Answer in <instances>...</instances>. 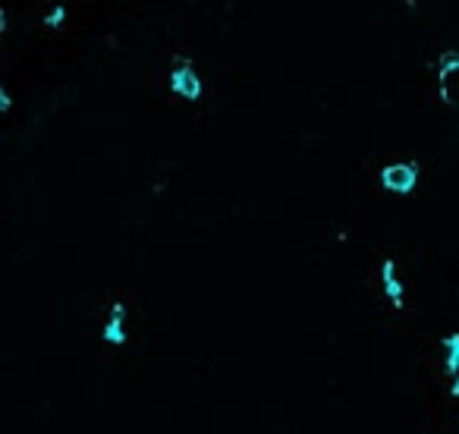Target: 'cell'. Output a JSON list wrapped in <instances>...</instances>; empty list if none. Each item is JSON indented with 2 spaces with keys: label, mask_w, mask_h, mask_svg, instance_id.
<instances>
[{
  "label": "cell",
  "mask_w": 459,
  "mask_h": 434,
  "mask_svg": "<svg viewBox=\"0 0 459 434\" xmlns=\"http://www.w3.org/2000/svg\"><path fill=\"white\" fill-rule=\"evenodd\" d=\"M3 29H6V13L0 10V31H3Z\"/></svg>",
  "instance_id": "obj_10"
},
{
  "label": "cell",
  "mask_w": 459,
  "mask_h": 434,
  "mask_svg": "<svg viewBox=\"0 0 459 434\" xmlns=\"http://www.w3.org/2000/svg\"><path fill=\"white\" fill-rule=\"evenodd\" d=\"M415 182H418V164H387L381 170V186L387 192L406 195L415 189Z\"/></svg>",
  "instance_id": "obj_1"
},
{
  "label": "cell",
  "mask_w": 459,
  "mask_h": 434,
  "mask_svg": "<svg viewBox=\"0 0 459 434\" xmlns=\"http://www.w3.org/2000/svg\"><path fill=\"white\" fill-rule=\"evenodd\" d=\"M450 396H456V400H459V375L453 377V384H450Z\"/></svg>",
  "instance_id": "obj_9"
},
{
  "label": "cell",
  "mask_w": 459,
  "mask_h": 434,
  "mask_svg": "<svg viewBox=\"0 0 459 434\" xmlns=\"http://www.w3.org/2000/svg\"><path fill=\"white\" fill-rule=\"evenodd\" d=\"M13 107V98H10V92H6L3 85H0V113H6Z\"/></svg>",
  "instance_id": "obj_8"
},
{
  "label": "cell",
  "mask_w": 459,
  "mask_h": 434,
  "mask_svg": "<svg viewBox=\"0 0 459 434\" xmlns=\"http://www.w3.org/2000/svg\"><path fill=\"white\" fill-rule=\"evenodd\" d=\"M440 349H444V371L450 377L459 375V333H446L440 340Z\"/></svg>",
  "instance_id": "obj_6"
},
{
  "label": "cell",
  "mask_w": 459,
  "mask_h": 434,
  "mask_svg": "<svg viewBox=\"0 0 459 434\" xmlns=\"http://www.w3.org/2000/svg\"><path fill=\"white\" fill-rule=\"evenodd\" d=\"M170 92L173 94H180V98H186V101H195V98H201V79H198V73L192 69V63H182V60H176V69L170 73Z\"/></svg>",
  "instance_id": "obj_2"
},
{
  "label": "cell",
  "mask_w": 459,
  "mask_h": 434,
  "mask_svg": "<svg viewBox=\"0 0 459 434\" xmlns=\"http://www.w3.org/2000/svg\"><path fill=\"white\" fill-rule=\"evenodd\" d=\"M63 19H66V10H63V6H54V10L48 13V19H44V25H48V29H57Z\"/></svg>",
  "instance_id": "obj_7"
},
{
  "label": "cell",
  "mask_w": 459,
  "mask_h": 434,
  "mask_svg": "<svg viewBox=\"0 0 459 434\" xmlns=\"http://www.w3.org/2000/svg\"><path fill=\"white\" fill-rule=\"evenodd\" d=\"M126 305L123 302H113L110 305V314H107L104 327H101V340H104L107 346H123L126 343Z\"/></svg>",
  "instance_id": "obj_3"
},
{
  "label": "cell",
  "mask_w": 459,
  "mask_h": 434,
  "mask_svg": "<svg viewBox=\"0 0 459 434\" xmlns=\"http://www.w3.org/2000/svg\"><path fill=\"white\" fill-rule=\"evenodd\" d=\"M381 283H384V296L390 299V305L402 308V302H406V287H402L400 274H396V261H393V258H387V261L381 264Z\"/></svg>",
  "instance_id": "obj_4"
},
{
  "label": "cell",
  "mask_w": 459,
  "mask_h": 434,
  "mask_svg": "<svg viewBox=\"0 0 459 434\" xmlns=\"http://www.w3.org/2000/svg\"><path fill=\"white\" fill-rule=\"evenodd\" d=\"M456 69H459V50H444L437 60V88H440V101H444V104H453L446 79H450V73H456Z\"/></svg>",
  "instance_id": "obj_5"
}]
</instances>
